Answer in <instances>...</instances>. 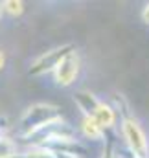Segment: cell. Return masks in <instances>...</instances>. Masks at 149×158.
Returning <instances> with one entry per match:
<instances>
[{
    "instance_id": "5b68a950",
    "label": "cell",
    "mask_w": 149,
    "mask_h": 158,
    "mask_svg": "<svg viewBox=\"0 0 149 158\" xmlns=\"http://www.w3.org/2000/svg\"><path fill=\"white\" fill-rule=\"evenodd\" d=\"M74 103H75V107L83 112V116L92 118L94 112H96V109H98V105H100L101 101H100L90 90H77L74 94Z\"/></svg>"
},
{
    "instance_id": "277c9868",
    "label": "cell",
    "mask_w": 149,
    "mask_h": 158,
    "mask_svg": "<svg viewBox=\"0 0 149 158\" xmlns=\"http://www.w3.org/2000/svg\"><path fill=\"white\" fill-rule=\"evenodd\" d=\"M81 70V55L77 53V50L70 52L53 70V79L59 86H70L74 83Z\"/></svg>"
},
{
    "instance_id": "ba28073f",
    "label": "cell",
    "mask_w": 149,
    "mask_h": 158,
    "mask_svg": "<svg viewBox=\"0 0 149 158\" xmlns=\"http://www.w3.org/2000/svg\"><path fill=\"white\" fill-rule=\"evenodd\" d=\"M13 158H57V155L52 149H46V147H32L28 151L17 153Z\"/></svg>"
},
{
    "instance_id": "8fae6325",
    "label": "cell",
    "mask_w": 149,
    "mask_h": 158,
    "mask_svg": "<svg viewBox=\"0 0 149 158\" xmlns=\"http://www.w3.org/2000/svg\"><path fill=\"white\" fill-rule=\"evenodd\" d=\"M142 20L149 26V4H146V7L142 9Z\"/></svg>"
},
{
    "instance_id": "30bf717a",
    "label": "cell",
    "mask_w": 149,
    "mask_h": 158,
    "mask_svg": "<svg viewBox=\"0 0 149 158\" xmlns=\"http://www.w3.org/2000/svg\"><path fill=\"white\" fill-rule=\"evenodd\" d=\"M4 11L11 17H20L24 13V4L19 2V0H9V2H4Z\"/></svg>"
},
{
    "instance_id": "8992f818",
    "label": "cell",
    "mask_w": 149,
    "mask_h": 158,
    "mask_svg": "<svg viewBox=\"0 0 149 158\" xmlns=\"http://www.w3.org/2000/svg\"><path fill=\"white\" fill-rule=\"evenodd\" d=\"M92 118L100 123L101 129H111V127H114V123H116V110L112 109L109 103L101 101L98 105V109H96V112H94Z\"/></svg>"
},
{
    "instance_id": "7c38bea8",
    "label": "cell",
    "mask_w": 149,
    "mask_h": 158,
    "mask_svg": "<svg viewBox=\"0 0 149 158\" xmlns=\"http://www.w3.org/2000/svg\"><path fill=\"white\" fill-rule=\"evenodd\" d=\"M6 66V55H4V52L0 50V70Z\"/></svg>"
},
{
    "instance_id": "52a82bcc",
    "label": "cell",
    "mask_w": 149,
    "mask_h": 158,
    "mask_svg": "<svg viewBox=\"0 0 149 158\" xmlns=\"http://www.w3.org/2000/svg\"><path fill=\"white\" fill-rule=\"evenodd\" d=\"M79 127H81V132H83V136H85L87 140H90V142H100V140H103L105 129H101L100 123H98L94 118L83 116Z\"/></svg>"
},
{
    "instance_id": "6da1fadb",
    "label": "cell",
    "mask_w": 149,
    "mask_h": 158,
    "mask_svg": "<svg viewBox=\"0 0 149 158\" xmlns=\"http://www.w3.org/2000/svg\"><path fill=\"white\" fill-rule=\"evenodd\" d=\"M59 119H63L61 107L52 105V103H33L22 112L17 131L22 138H26L32 132L46 127L48 123H53V121H59Z\"/></svg>"
},
{
    "instance_id": "7a4b0ae2",
    "label": "cell",
    "mask_w": 149,
    "mask_h": 158,
    "mask_svg": "<svg viewBox=\"0 0 149 158\" xmlns=\"http://www.w3.org/2000/svg\"><path fill=\"white\" fill-rule=\"evenodd\" d=\"M75 46L72 42H66V44H61V46H55L44 53H40L39 57H35L28 68V74L33 76V77H39V76H44L48 72H53L57 68V64L70 53L74 52Z\"/></svg>"
},
{
    "instance_id": "3957f363",
    "label": "cell",
    "mask_w": 149,
    "mask_h": 158,
    "mask_svg": "<svg viewBox=\"0 0 149 158\" xmlns=\"http://www.w3.org/2000/svg\"><path fill=\"white\" fill-rule=\"evenodd\" d=\"M121 134L131 151L133 158H149V142L140 123L134 118H125L121 121Z\"/></svg>"
},
{
    "instance_id": "9c48e42d",
    "label": "cell",
    "mask_w": 149,
    "mask_h": 158,
    "mask_svg": "<svg viewBox=\"0 0 149 158\" xmlns=\"http://www.w3.org/2000/svg\"><path fill=\"white\" fill-rule=\"evenodd\" d=\"M17 153V142L7 136H0V158H13Z\"/></svg>"
},
{
    "instance_id": "4fadbf2b",
    "label": "cell",
    "mask_w": 149,
    "mask_h": 158,
    "mask_svg": "<svg viewBox=\"0 0 149 158\" xmlns=\"http://www.w3.org/2000/svg\"><path fill=\"white\" fill-rule=\"evenodd\" d=\"M4 13H6V11H4V4L0 2V19H2V15H4Z\"/></svg>"
}]
</instances>
